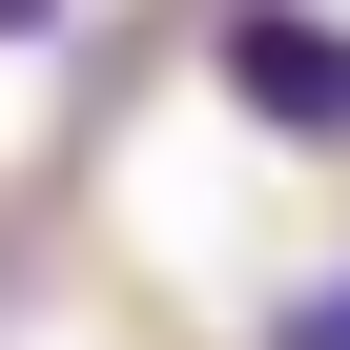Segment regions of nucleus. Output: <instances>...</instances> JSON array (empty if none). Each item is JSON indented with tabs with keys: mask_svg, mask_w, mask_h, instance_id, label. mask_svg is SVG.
Here are the masks:
<instances>
[{
	"mask_svg": "<svg viewBox=\"0 0 350 350\" xmlns=\"http://www.w3.org/2000/svg\"><path fill=\"white\" fill-rule=\"evenodd\" d=\"M268 350H350V268H309V288L268 309Z\"/></svg>",
	"mask_w": 350,
	"mask_h": 350,
	"instance_id": "nucleus-2",
	"label": "nucleus"
},
{
	"mask_svg": "<svg viewBox=\"0 0 350 350\" xmlns=\"http://www.w3.org/2000/svg\"><path fill=\"white\" fill-rule=\"evenodd\" d=\"M206 62H227V103L268 144H350V21H329V0H227Z\"/></svg>",
	"mask_w": 350,
	"mask_h": 350,
	"instance_id": "nucleus-1",
	"label": "nucleus"
},
{
	"mask_svg": "<svg viewBox=\"0 0 350 350\" xmlns=\"http://www.w3.org/2000/svg\"><path fill=\"white\" fill-rule=\"evenodd\" d=\"M0 42H62V0H0Z\"/></svg>",
	"mask_w": 350,
	"mask_h": 350,
	"instance_id": "nucleus-3",
	"label": "nucleus"
}]
</instances>
